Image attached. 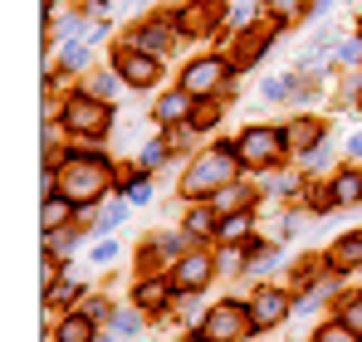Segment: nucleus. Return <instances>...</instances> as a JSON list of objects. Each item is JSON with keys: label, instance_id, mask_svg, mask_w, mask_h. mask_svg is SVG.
<instances>
[{"label": "nucleus", "instance_id": "obj_1", "mask_svg": "<svg viewBox=\"0 0 362 342\" xmlns=\"http://www.w3.org/2000/svg\"><path fill=\"white\" fill-rule=\"evenodd\" d=\"M235 171H240V152H230V147L201 152V157L186 167V181H181V191H186L191 201H201V196H216L221 186H230V181H235Z\"/></svg>", "mask_w": 362, "mask_h": 342}, {"label": "nucleus", "instance_id": "obj_2", "mask_svg": "<svg viewBox=\"0 0 362 342\" xmlns=\"http://www.w3.org/2000/svg\"><path fill=\"white\" fill-rule=\"evenodd\" d=\"M255 333V323H250V308L245 303H216L206 318H201V342H245Z\"/></svg>", "mask_w": 362, "mask_h": 342}, {"label": "nucleus", "instance_id": "obj_3", "mask_svg": "<svg viewBox=\"0 0 362 342\" xmlns=\"http://www.w3.org/2000/svg\"><path fill=\"white\" fill-rule=\"evenodd\" d=\"M103 186H108V167H103L98 157H74V167H69V176H64V196H69L74 206L98 201Z\"/></svg>", "mask_w": 362, "mask_h": 342}, {"label": "nucleus", "instance_id": "obj_4", "mask_svg": "<svg viewBox=\"0 0 362 342\" xmlns=\"http://www.w3.org/2000/svg\"><path fill=\"white\" fill-rule=\"evenodd\" d=\"M284 147H289V137L274 132V127H250L240 142H235V152H240L245 167H274V162L284 157Z\"/></svg>", "mask_w": 362, "mask_h": 342}, {"label": "nucleus", "instance_id": "obj_5", "mask_svg": "<svg viewBox=\"0 0 362 342\" xmlns=\"http://www.w3.org/2000/svg\"><path fill=\"white\" fill-rule=\"evenodd\" d=\"M64 122H69L74 132H83V137H98V132L108 127V103H98L93 93H74L69 108H64Z\"/></svg>", "mask_w": 362, "mask_h": 342}, {"label": "nucleus", "instance_id": "obj_6", "mask_svg": "<svg viewBox=\"0 0 362 342\" xmlns=\"http://www.w3.org/2000/svg\"><path fill=\"white\" fill-rule=\"evenodd\" d=\"M113 64H118L122 83H132V88H152V83L162 78V64L147 54V49H132V45H127V49H118V59H113Z\"/></svg>", "mask_w": 362, "mask_h": 342}, {"label": "nucleus", "instance_id": "obj_7", "mask_svg": "<svg viewBox=\"0 0 362 342\" xmlns=\"http://www.w3.org/2000/svg\"><path fill=\"white\" fill-rule=\"evenodd\" d=\"M245 308H250L255 333H264V328H274V323L289 318V293H279V288H255V298H250Z\"/></svg>", "mask_w": 362, "mask_h": 342}, {"label": "nucleus", "instance_id": "obj_8", "mask_svg": "<svg viewBox=\"0 0 362 342\" xmlns=\"http://www.w3.org/2000/svg\"><path fill=\"white\" fill-rule=\"evenodd\" d=\"M226 59H196V64H186V73H181V88L191 93V98H206V93H216L221 88V78H226Z\"/></svg>", "mask_w": 362, "mask_h": 342}, {"label": "nucleus", "instance_id": "obj_9", "mask_svg": "<svg viewBox=\"0 0 362 342\" xmlns=\"http://www.w3.org/2000/svg\"><path fill=\"white\" fill-rule=\"evenodd\" d=\"M206 279H211V259L206 254H186V259H177V269H172V288H181V293L201 288Z\"/></svg>", "mask_w": 362, "mask_h": 342}, {"label": "nucleus", "instance_id": "obj_10", "mask_svg": "<svg viewBox=\"0 0 362 342\" xmlns=\"http://www.w3.org/2000/svg\"><path fill=\"white\" fill-rule=\"evenodd\" d=\"M216 20H221V5H211V0H191V5L181 10V30H186V35H206Z\"/></svg>", "mask_w": 362, "mask_h": 342}, {"label": "nucleus", "instance_id": "obj_11", "mask_svg": "<svg viewBox=\"0 0 362 342\" xmlns=\"http://www.w3.org/2000/svg\"><path fill=\"white\" fill-rule=\"evenodd\" d=\"M328 264L343 274V269H358L362 264V235H343L333 249H328Z\"/></svg>", "mask_w": 362, "mask_h": 342}, {"label": "nucleus", "instance_id": "obj_12", "mask_svg": "<svg viewBox=\"0 0 362 342\" xmlns=\"http://www.w3.org/2000/svg\"><path fill=\"white\" fill-rule=\"evenodd\" d=\"M284 137H289V147H299V152H313V142L323 137V122H318V117H294V122L284 127Z\"/></svg>", "mask_w": 362, "mask_h": 342}, {"label": "nucleus", "instance_id": "obj_13", "mask_svg": "<svg viewBox=\"0 0 362 342\" xmlns=\"http://www.w3.org/2000/svg\"><path fill=\"white\" fill-rule=\"evenodd\" d=\"M172 293H177L172 284H162V279H147V284L137 288V308H142V313H162Z\"/></svg>", "mask_w": 362, "mask_h": 342}, {"label": "nucleus", "instance_id": "obj_14", "mask_svg": "<svg viewBox=\"0 0 362 342\" xmlns=\"http://www.w3.org/2000/svg\"><path fill=\"white\" fill-rule=\"evenodd\" d=\"M191 113H196V108H191V93H186V88L167 93V98L157 103V117H162V122H191Z\"/></svg>", "mask_w": 362, "mask_h": 342}, {"label": "nucleus", "instance_id": "obj_15", "mask_svg": "<svg viewBox=\"0 0 362 342\" xmlns=\"http://www.w3.org/2000/svg\"><path fill=\"white\" fill-rule=\"evenodd\" d=\"M333 201H338V206H358V201H362V171H343V176H333Z\"/></svg>", "mask_w": 362, "mask_h": 342}, {"label": "nucleus", "instance_id": "obj_16", "mask_svg": "<svg viewBox=\"0 0 362 342\" xmlns=\"http://www.w3.org/2000/svg\"><path fill=\"white\" fill-rule=\"evenodd\" d=\"M93 328H98V323H93L88 313H74V318H64V323H59V342H88V338H93Z\"/></svg>", "mask_w": 362, "mask_h": 342}, {"label": "nucleus", "instance_id": "obj_17", "mask_svg": "<svg viewBox=\"0 0 362 342\" xmlns=\"http://www.w3.org/2000/svg\"><path fill=\"white\" fill-rule=\"evenodd\" d=\"M250 225H255V216L235 211V216H226V220H221V230H216V235H221L226 244H235V240H250Z\"/></svg>", "mask_w": 362, "mask_h": 342}, {"label": "nucleus", "instance_id": "obj_18", "mask_svg": "<svg viewBox=\"0 0 362 342\" xmlns=\"http://www.w3.org/2000/svg\"><path fill=\"white\" fill-rule=\"evenodd\" d=\"M69 206H74L69 196H64V201H54V196H45V230H59L64 220H69Z\"/></svg>", "mask_w": 362, "mask_h": 342}, {"label": "nucleus", "instance_id": "obj_19", "mask_svg": "<svg viewBox=\"0 0 362 342\" xmlns=\"http://www.w3.org/2000/svg\"><path fill=\"white\" fill-rule=\"evenodd\" d=\"M162 45H167V30H157V25L142 30V35H132V49H147V54H152V49H162Z\"/></svg>", "mask_w": 362, "mask_h": 342}, {"label": "nucleus", "instance_id": "obj_20", "mask_svg": "<svg viewBox=\"0 0 362 342\" xmlns=\"http://www.w3.org/2000/svg\"><path fill=\"white\" fill-rule=\"evenodd\" d=\"M118 69H113V73H93V83H88V93H93V98H113V88H118Z\"/></svg>", "mask_w": 362, "mask_h": 342}, {"label": "nucleus", "instance_id": "obj_21", "mask_svg": "<svg viewBox=\"0 0 362 342\" xmlns=\"http://www.w3.org/2000/svg\"><path fill=\"white\" fill-rule=\"evenodd\" d=\"M303 5H308V0H264V10H269L274 20H294Z\"/></svg>", "mask_w": 362, "mask_h": 342}, {"label": "nucleus", "instance_id": "obj_22", "mask_svg": "<svg viewBox=\"0 0 362 342\" xmlns=\"http://www.w3.org/2000/svg\"><path fill=\"white\" fill-rule=\"evenodd\" d=\"M343 328H353V333H362V293L343 303Z\"/></svg>", "mask_w": 362, "mask_h": 342}, {"label": "nucleus", "instance_id": "obj_23", "mask_svg": "<svg viewBox=\"0 0 362 342\" xmlns=\"http://www.w3.org/2000/svg\"><path fill=\"white\" fill-rule=\"evenodd\" d=\"M64 64H69V69H83V64H88V45L69 40V45H64Z\"/></svg>", "mask_w": 362, "mask_h": 342}, {"label": "nucleus", "instance_id": "obj_24", "mask_svg": "<svg viewBox=\"0 0 362 342\" xmlns=\"http://www.w3.org/2000/svg\"><path fill=\"white\" fill-rule=\"evenodd\" d=\"M186 220H191V235H216V216L211 211H191Z\"/></svg>", "mask_w": 362, "mask_h": 342}, {"label": "nucleus", "instance_id": "obj_25", "mask_svg": "<svg viewBox=\"0 0 362 342\" xmlns=\"http://www.w3.org/2000/svg\"><path fill=\"white\" fill-rule=\"evenodd\" d=\"M259 49H264V35H245V40H240V64L259 59Z\"/></svg>", "mask_w": 362, "mask_h": 342}, {"label": "nucleus", "instance_id": "obj_26", "mask_svg": "<svg viewBox=\"0 0 362 342\" xmlns=\"http://www.w3.org/2000/svg\"><path fill=\"white\" fill-rule=\"evenodd\" d=\"M211 122H221V108H216V103H206V108L191 113V127H211Z\"/></svg>", "mask_w": 362, "mask_h": 342}, {"label": "nucleus", "instance_id": "obj_27", "mask_svg": "<svg viewBox=\"0 0 362 342\" xmlns=\"http://www.w3.org/2000/svg\"><path fill=\"white\" fill-rule=\"evenodd\" d=\"M127 201H132V206H142V201H152V186H147V181L137 176V181L127 186Z\"/></svg>", "mask_w": 362, "mask_h": 342}, {"label": "nucleus", "instance_id": "obj_28", "mask_svg": "<svg viewBox=\"0 0 362 342\" xmlns=\"http://www.w3.org/2000/svg\"><path fill=\"white\" fill-rule=\"evenodd\" d=\"M313 342H353V328H343V323H338V328H323Z\"/></svg>", "mask_w": 362, "mask_h": 342}, {"label": "nucleus", "instance_id": "obj_29", "mask_svg": "<svg viewBox=\"0 0 362 342\" xmlns=\"http://www.w3.org/2000/svg\"><path fill=\"white\" fill-rule=\"evenodd\" d=\"M172 132H167V147H181L186 137H191V122H167Z\"/></svg>", "mask_w": 362, "mask_h": 342}, {"label": "nucleus", "instance_id": "obj_30", "mask_svg": "<svg viewBox=\"0 0 362 342\" xmlns=\"http://www.w3.org/2000/svg\"><path fill=\"white\" fill-rule=\"evenodd\" d=\"M113 254H118V244H113V240H103V244H93V254H88V259H93V264H108Z\"/></svg>", "mask_w": 362, "mask_h": 342}, {"label": "nucleus", "instance_id": "obj_31", "mask_svg": "<svg viewBox=\"0 0 362 342\" xmlns=\"http://www.w3.org/2000/svg\"><path fill=\"white\" fill-rule=\"evenodd\" d=\"M83 313H88L93 323H103V318H108V308H103V298H88V303H83Z\"/></svg>", "mask_w": 362, "mask_h": 342}, {"label": "nucleus", "instance_id": "obj_32", "mask_svg": "<svg viewBox=\"0 0 362 342\" xmlns=\"http://www.w3.org/2000/svg\"><path fill=\"white\" fill-rule=\"evenodd\" d=\"M122 220H127V211H122V206H113V211H108V216H103L98 225H103V230H118Z\"/></svg>", "mask_w": 362, "mask_h": 342}, {"label": "nucleus", "instance_id": "obj_33", "mask_svg": "<svg viewBox=\"0 0 362 342\" xmlns=\"http://www.w3.org/2000/svg\"><path fill=\"white\" fill-rule=\"evenodd\" d=\"M45 298H49V303H69V298H74V284H49V293H45Z\"/></svg>", "mask_w": 362, "mask_h": 342}, {"label": "nucleus", "instance_id": "obj_34", "mask_svg": "<svg viewBox=\"0 0 362 342\" xmlns=\"http://www.w3.org/2000/svg\"><path fill=\"white\" fill-rule=\"evenodd\" d=\"M162 157H167V137H162V142H152V147H147V167H157V162H162Z\"/></svg>", "mask_w": 362, "mask_h": 342}, {"label": "nucleus", "instance_id": "obj_35", "mask_svg": "<svg viewBox=\"0 0 362 342\" xmlns=\"http://www.w3.org/2000/svg\"><path fill=\"white\" fill-rule=\"evenodd\" d=\"M113 323H118V333H137V313H118Z\"/></svg>", "mask_w": 362, "mask_h": 342}, {"label": "nucleus", "instance_id": "obj_36", "mask_svg": "<svg viewBox=\"0 0 362 342\" xmlns=\"http://www.w3.org/2000/svg\"><path fill=\"white\" fill-rule=\"evenodd\" d=\"M358 54H362V45H343V49H338V59H343V64H353Z\"/></svg>", "mask_w": 362, "mask_h": 342}, {"label": "nucleus", "instance_id": "obj_37", "mask_svg": "<svg viewBox=\"0 0 362 342\" xmlns=\"http://www.w3.org/2000/svg\"><path fill=\"white\" fill-rule=\"evenodd\" d=\"M348 147H353V157H362V132L353 137V142H348Z\"/></svg>", "mask_w": 362, "mask_h": 342}, {"label": "nucleus", "instance_id": "obj_38", "mask_svg": "<svg viewBox=\"0 0 362 342\" xmlns=\"http://www.w3.org/2000/svg\"><path fill=\"white\" fill-rule=\"evenodd\" d=\"M358 108H362V103H358Z\"/></svg>", "mask_w": 362, "mask_h": 342}]
</instances>
